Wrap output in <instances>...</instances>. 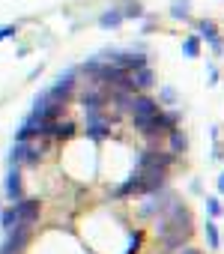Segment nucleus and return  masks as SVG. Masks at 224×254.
Returning a JSON list of instances; mask_svg holds the SVG:
<instances>
[{
    "mask_svg": "<svg viewBox=\"0 0 224 254\" xmlns=\"http://www.w3.org/2000/svg\"><path fill=\"white\" fill-rule=\"evenodd\" d=\"M191 233H194V227H191V212H188L185 203H179V200L173 197V200L168 203V209L162 212V218H159L162 245H165L168 251L182 248V242H188Z\"/></svg>",
    "mask_w": 224,
    "mask_h": 254,
    "instance_id": "nucleus-1",
    "label": "nucleus"
},
{
    "mask_svg": "<svg viewBox=\"0 0 224 254\" xmlns=\"http://www.w3.org/2000/svg\"><path fill=\"white\" fill-rule=\"evenodd\" d=\"M176 123H179V111H159V114H153V117L135 120V129H138L141 135L156 138V135H170V132L176 129Z\"/></svg>",
    "mask_w": 224,
    "mask_h": 254,
    "instance_id": "nucleus-2",
    "label": "nucleus"
},
{
    "mask_svg": "<svg viewBox=\"0 0 224 254\" xmlns=\"http://www.w3.org/2000/svg\"><path fill=\"white\" fill-rule=\"evenodd\" d=\"M87 135L93 141H102L105 135H111V120L102 114V111H90L87 114Z\"/></svg>",
    "mask_w": 224,
    "mask_h": 254,
    "instance_id": "nucleus-3",
    "label": "nucleus"
},
{
    "mask_svg": "<svg viewBox=\"0 0 224 254\" xmlns=\"http://www.w3.org/2000/svg\"><path fill=\"white\" fill-rule=\"evenodd\" d=\"M15 215H18V227H33L39 221V200H18L12 203Z\"/></svg>",
    "mask_w": 224,
    "mask_h": 254,
    "instance_id": "nucleus-4",
    "label": "nucleus"
},
{
    "mask_svg": "<svg viewBox=\"0 0 224 254\" xmlns=\"http://www.w3.org/2000/svg\"><path fill=\"white\" fill-rule=\"evenodd\" d=\"M108 63H114L117 69H123V72H138V69H144L147 66V57L144 54H135V51H123V54H114Z\"/></svg>",
    "mask_w": 224,
    "mask_h": 254,
    "instance_id": "nucleus-5",
    "label": "nucleus"
},
{
    "mask_svg": "<svg viewBox=\"0 0 224 254\" xmlns=\"http://www.w3.org/2000/svg\"><path fill=\"white\" fill-rule=\"evenodd\" d=\"M159 111H162V105H159L156 99H150V96H135V102H132V114H135V120L153 117V114H159Z\"/></svg>",
    "mask_w": 224,
    "mask_h": 254,
    "instance_id": "nucleus-6",
    "label": "nucleus"
},
{
    "mask_svg": "<svg viewBox=\"0 0 224 254\" xmlns=\"http://www.w3.org/2000/svg\"><path fill=\"white\" fill-rule=\"evenodd\" d=\"M72 135H75V123H69V120L45 123V138H60V141H66V138H72Z\"/></svg>",
    "mask_w": 224,
    "mask_h": 254,
    "instance_id": "nucleus-7",
    "label": "nucleus"
},
{
    "mask_svg": "<svg viewBox=\"0 0 224 254\" xmlns=\"http://www.w3.org/2000/svg\"><path fill=\"white\" fill-rule=\"evenodd\" d=\"M197 30H200V36H203L206 42H212V48H215V51H221V39H218V27H215V21L203 18V21L197 24Z\"/></svg>",
    "mask_w": 224,
    "mask_h": 254,
    "instance_id": "nucleus-8",
    "label": "nucleus"
},
{
    "mask_svg": "<svg viewBox=\"0 0 224 254\" xmlns=\"http://www.w3.org/2000/svg\"><path fill=\"white\" fill-rule=\"evenodd\" d=\"M132 84H135V90H150V87L156 84V75H153V69H150V66H144V69L132 72Z\"/></svg>",
    "mask_w": 224,
    "mask_h": 254,
    "instance_id": "nucleus-9",
    "label": "nucleus"
},
{
    "mask_svg": "<svg viewBox=\"0 0 224 254\" xmlns=\"http://www.w3.org/2000/svg\"><path fill=\"white\" fill-rule=\"evenodd\" d=\"M21 174H18V168H12L9 171V177H6V194L12 197V200H21Z\"/></svg>",
    "mask_w": 224,
    "mask_h": 254,
    "instance_id": "nucleus-10",
    "label": "nucleus"
},
{
    "mask_svg": "<svg viewBox=\"0 0 224 254\" xmlns=\"http://www.w3.org/2000/svg\"><path fill=\"white\" fill-rule=\"evenodd\" d=\"M99 24H102L105 30H114V27H120V24H123V9H108V12L99 18Z\"/></svg>",
    "mask_w": 224,
    "mask_h": 254,
    "instance_id": "nucleus-11",
    "label": "nucleus"
},
{
    "mask_svg": "<svg viewBox=\"0 0 224 254\" xmlns=\"http://www.w3.org/2000/svg\"><path fill=\"white\" fill-rule=\"evenodd\" d=\"M168 138H170V150H173V153H185V150H188V138H185V132L173 129Z\"/></svg>",
    "mask_w": 224,
    "mask_h": 254,
    "instance_id": "nucleus-12",
    "label": "nucleus"
},
{
    "mask_svg": "<svg viewBox=\"0 0 224 254\" xmlns=\"http://www.w3.org/2000/svg\"><path fill=\"white\" fill-rule=\"evenodd\" d=\"M182 54H185L188 60L200 57V36H188V39L182 42Z\"/></svg>",
    "mask_w": 224,
    "mask_h": 254,
    "instance_id": "nucleus-13",
    "label": "nucleus"
},
{
    "mask_svg": "<svg viewBox=\"0 0 224 254\" xmlns=\"http://www.w3.org/2000/svg\"><path fill=\"white\" fill-rule=\"evenodd\" d=\"M0 224H3V230H6V233H12V230L18 227V215H15V209L0 212Z\"/></svg>",
    "mask_w": 224,
    "mask_h": 254,
    "instance_id": "nucleus-14",
    "label": "nucleus"
},
{
    "mask_svg": "<svg viewBox=\"0 0 224 254\" xmlns=\"http://www.w3.org/2000/svg\"><path fill=\"white\" fill-rule=\"evenodd\" d=\"M206 239H209V248H212V251L221 245V236H218V227H215V221H206Z\"/></svg>",
    "mask_w": 224,
    "mask_h": 254,
    "instance_id": "nucleus-15",
    "label": "nucleus"
},
{
    "mask_svg": "<svg viewBox=\"0 0 224 254\" xmlns=\"http://www.w3.org/2000/svg\"><path fill=\"white\" fill-rule=\"evenodd\" d=\"M188 0H182V3H179V0H176V3H173V18H188Z\"/></svg>",
    "mask_w": 224,
    "mask_h": 254,
    "instance_id": "nucleus-16",
    "label": "nucleus"
},
{
    "mask_svg": "<svg viewBox=\"0 0 224 254\" xmlns=\"http://www.w3.org/2000/svg\"><path fill=\"white\" fill-rule=\"evenodd\" d=\"M138 15H144V12H141V3H126L123 18H138Z\"/></svg>",
    "mask_w": 224,
    "mask_h": 254,
    "instance_id": "nucleus-17",
    "label": "nucleus"
},
{
    "mask_svg": "<svg viewBox=\"0 0 224 254\" xmlns=\"http://www.w3.org/2000/svg\"><path fill=\"white\" fill-rule=\"evenodd\" d=\"M206 209H209V215L215 218V215H221V203H218V197H209L206 200Z\"/></svg>",
    "mask_w": 224,
    "mask_h": 254,
    "instance_id": "nucleus-18",
    "label": "nucleus"
},
{
    "mask_svg": "<svg viewBox=\"0 0 224 254\" xmlns=\"http://www.w3.org/2000/svg\"><path fill=\"white\" fill-rule=\"evenodd\" d=\"M15 33H18V27H15V24L0 27V42H3V39H9V36H15Z\"/></svg>",
    "mask_w": 224,
    "mask_h": 254,
    "instance_id": "nucleus-19",
    "label": "nucleus"
},
{
    "mask_svg": "<svg viewBox=\"0 0 224 254\" xmlns=\"http://www.w3.org/2000/svg\"><path fill=\"white\" fill-rule=\"evenodd\" d=\"M179 254H203V251H197V248H182Z\"/></svg>",
    "mask_w": 224,
    "mask_h": 254,
    "instance_id": "nucleus-20",
    "label": "nucleus"
},
{
    "mask_svg": "<svg viewBox=\"0 0 224 254\" xmlns=\"http://www.w3.org/2000/svg\"><path fill=\"white\" fill-rule=\"evenodd\" d=\"M218 191L224 194V174H221V180H218Z\"/></svg>",
    "mask_w": 224,
    "mask_h": 254,
    "instance_id": "nucleus-21",
    "label": "nucleus"
}]
</instances>
